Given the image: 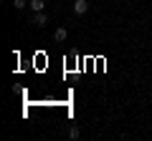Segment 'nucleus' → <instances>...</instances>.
<instances>
[{
  "mask_svg": "<svg viewBox=\"0 0 152 141\" xmlns=\"http://www.w3.org/2000/svg\"><path fill=\"white\" fill-rule=\"evenodd\" d=\"M74 13L76 15H86L89 13V0H76L74 3Z\"/></svg>",
  "mask_w": 152,
  "mask_h": 141,
  "instance_id": "f257e3e1",
  "label": "nucleus"
},
{
  "mask_svg": "<svg viewBox=\"0 0 152 141\" xmlns=\"http://www.w3.org/2000/svg\"><path fill=\"white\" fill-rule=\"evenodd\" d=\"M33 25L36 28H46V23H48V15H46V13H33Z\"/></svg>",
  "mask_w": 152,
  "mask_h": 141,
  "instance_id": "f03ea898",
  "label": "nucleus"
},
{
  "mask_svg": "<svg viewBox=\"0 0 152 141\" xmlns=\"http://www.w3.org/2000/svg\"><path fill=\"white\" fill-rule=\"evenodd\" d=\"M28 8H31L33 13H43V8H46V0H28Z\"/></svg>",
  "mask_w": 152,
  "mask_h": 141,
  "instance_id": "7ed1b4c3",
  "label": "nucleus"
},
{
  "mask_svg": "<svg viewBox=\"0 0 152 141\" xmlns=\"http://www.w3.org/2000/svg\"><path fill=\"white\" fill-rule=\"evenodd\" d=\"M66 38H69V30H66V28H56L53 30V40L56 43H64Z\"/></svg>",
  "mask_w": 152,
  "mask_h": 141,
  "instance_id": "20e7f679",
  "label": "nucleus"
},
{
  "mask_svg": "<svg viewBox=\"0 0 152 141\" xmlns=\"http://www.w3.org/2000/svg\"><path fill=\"white\" fill-rule=\"evenodd\" d=\"M13 8L15 10H23V8H28V0H13Z\"/></svg>",
  "mask_w": 152,
  "mask_h": 141,
  "instance_id": "39448f33",
  "label": "nucleus"
},
{
  "mask_svg": "<svg viewBox=\"0 0 152 141\" xmlns=\"http://www.w3.org/2000/svg\"><path fill=\"white\" fill-rule=\"evenodd\" d=\"M69 136H71V139H79V136H81V131L74 126V129H69Z\"/></svg>",
  "mask_w": 152,
  "mask_h": 141,
  "instance_id": "423d86ee",
  "label": "nucleus"
}]
</instances>
